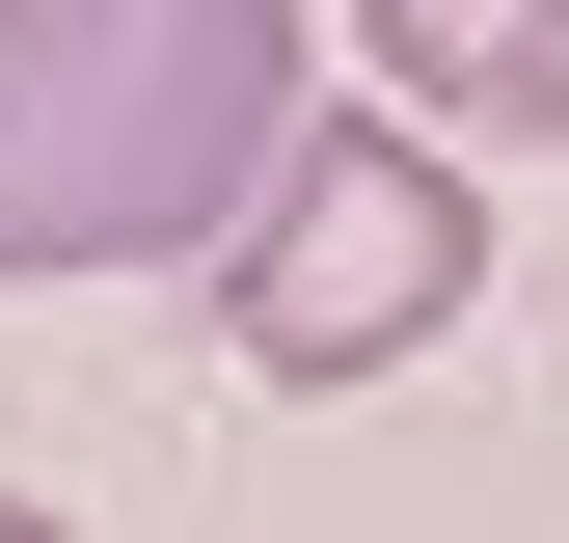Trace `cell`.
Wrapping results in <instances>:
<instances>
[{
	"mask_svg": "<svg viewBox=\"0 0 569 543\" xmlns=\"http://www.w3.org/2000/svg\"><path fill=\"white\" fill-rule=\"evenodd\" d=\"M299 164V0H0V272L244 245Z\"/></svg>",
	"mask_w": 569,
	"mask_h": 543,
	"instance_id": "6da1fadb",
	"label": "cell"
},
{
	"mask_svg": "<svg viewBox=\"0 0 569 543\" xmlns=\"http://www.w3.org/2000/svg\"><path fill=\"white\" fill-rule=\"evenodd\" d=\"M461 299H488V190H461V136L299 109V164H271V218H244V381H407Z\"/></svg>",
	"mask_w": 569,
	"mask_h": 543,
	"instance_id": "7a4b0ae2",
	"label": "cell"
},
{
	"mask_svg": "<svg viewBox=\"0 0 569 543\" xmlns=\"http://www.w3.org/2000/svg\"><path fill=\"white\" fill-rule=\"evenodd\" d=\"M0 543H82V516H28V490H0Z\"/></svg>",
	"mask_w": 569,
	"mask_h": 543,
	"instance_id": "277c9868",
	"label": "cell"
},
{
	"mask_svg": "<svg viewBox=\"0 0 569 543\" xmlns=\"http://www.w3.org/2000/svg\"><path fill=\"white\" fill-rule=\"evenodd\" d=\"M352 55H380V109H435V136H569V0H352Z\"/></svg>",
	"mask_w": 569,
	"mask_h": 543,
	"instance_id": "3957f363",
	"label": "cell"
}]
</instances>
